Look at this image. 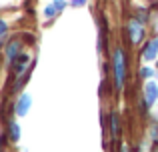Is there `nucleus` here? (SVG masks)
<instances>
[{
	"label": "nucleus",
	"mask_w": 158,
	"mask_h": 152,
	"mask_svg": "<svg viewBox=\"0 0 158 152\" xmlns=\"http://www.w3.org/2000/svg\"><path fill=\"white\" fill-rule=\"evenodd\" d=\"M156 56H158V38L150 40L148 46L144 48V60H154Z\"/></svg>",
	"instance_id": "nucleus-4"
},
{
	"label": "nucleus",
	"mask_w": 158,
	"mask_h": 152,
	"mask_svg": "<svg viewBox=\"0 0 158 152\" xmlns=\"http://www.w3.org/2000/svg\"><path fill=\"white\" fill-rule=\"evenodd\" d=\"M26 66H28V56H18V58H16V62H14V70L20 74V72H22Z\"/></svg>",
	"instance_id": "nucleus-8"
},
{
	"label": "nucleus",
	"mask_w": 158,
	"mask_h": 152,
	"mask_svg": "<svg viewBox=\"0 0 158 152\" xmlns=\"http://www.w3.org/2000/svg\"><path fill=\"white\" fill-rule=\"evenodd\" d=\"M128 30H130V40H132L134 44H138L140 40H142L144 30H142V24H140L138 20H132L130 26H128Z\"/></svg>",
	"instance_id": "nucleus-2"
},
{
	"label": "nucleus",
	"mask_w": 158,
	"mask_h": 152,
	"mask_svg": "<svg viewBox=\"0 0 158 152\" xmlns=\"http://www.w3.org/2000/svg\"><path fill=\"white\" fill-rule=\"evenodd\" d=\"M62 8H64V2H62V0H56V2H54L52 6H48L46 10H44V14H46L48 18H52V16L56 14L58 10H62Z\"/></svg>",
	"instance_id": "nucleus-6"
},
{
	"label": "nucleus",
	"mask_w": 158,
	"mask_h": 152,
	"mask_svg": "<svg viewBox=\"0 0 158 152\" xmlns=\"http://www.w3.org/2000/svg\"><path fill=\"white\" fill-rule=\"evenodd\" d=\"M20 52V44H18V40H12L10 44H8V48H6V56L8 58H16V54Z\"/></svg>",
	"instance_id": "nucleus-7"
},
{
	"label": "nucleus",
	"mask_w": 158,
	"mask_h": 152,
	"mask_svg": "<svg viewBox=\"0 0 158 152\" xmlns=\"http://www.w3.org/2000/svg\"><path fill=\"white\" fill-rule=\"evenodd\" d=\"M156 28H158V26H156Z\"/></svg>",
	"instance_id": "nucleus-14"
},
{
	"label": "nucleus",
	"mask_w": 158,
	"mask_h": 152,
	"mask_svg": "<svg viewBox=\"0 0 158 152\" xmlns=\"http://www.w3.org/2000/svg\"><path fill=\"white\" fill-rule=\"evenodd\" d=\"M4 32H6V24H4V22H2V20H0V36H2V34H4Z\"/></svg>",
	"instance_id": "nucleus-12"
},
{
	"label": "nucleus",
	"mask_w": 158,
	"mask_h": 152,
	"mask_svg": "<svg viewBox=\"0 0 158 152\" xmlns=\"http://www.w3.org/2000/svg\"><path fill=\"white\" fill-rule=\"evenodd\" d=\"M74 6H82V4H86V0H74Z\"/></svg>",
	"instance_id": "nucleus-13"
},
{
	"label": "nucleus",
	"mask_w": 158,
	"mask_h": 152,
	"mask_svg": "<svg viewBox=\"0 0 158 152\" xmlns=\"http://www.w3.org/2000/svg\"><path fill=\"white\" fill-rule=\"evenodd\" d=\"M140 74H142V76H152V70H150V68H142V70H140Z\"/></svg>",
	"instance_id": "nucleus-11"
},
{
	"label": "nucleus",
	"mask_w": 158,
	"mask_h": 152,
	"mask_svg": "<svg viewBox=\"0 0 158 152\" xmlns=\"http://www.w3.org/2000/svg\"><path fill=\"white\" fill-rule=\"evenodd\" d=\"M112 134H114V136L120 134V120H118L116 114H112Z\"/></svg>",
	"instance_id": "nucleus-9"
},
{
	"label": "nucleus",
	"mask_w": 158,
	"mask_h": 152,
	"mask_svg": "<svg viewBox=\"0 0 158 152\" xmlns=\"http://www.w3.org/2000/svg\"><path fill=\"white\" fill-rule=\"evenodd\" d=\"M124 70H126V66H124V52L118 48L114 52V74H116L114 84H116V90H120L124 84Z\"/></svg>",
	"instance_id": "nucleus-1"
},
{
	"label": "nucleus",
	"mask_w": 158,
	"mask_h": 152,
	"mask_svg": "<svg viewBox=\"0 0 158 152\" xmlns=\"http://www.w3.org/2000/svg\"><path fill=\"white\" fill-rule=\"evenodd\" d=\"M30 104H32L30 94H22V96H20V100H18V104H16V112H18L20 116H24V114L28 112V108H30Z\"/></svg>",
	"instance_id": "nucleus-3"
},
{
	"label": "nucleus",
	"mask_w": 158,
	"mask_h": 152,
	"mask_svg": "<svg viewBox=\"0 0 158 152\" xmlns=\"http://www.w3.org/2000/svg\"><path fill=\"white\" fill-rule=\"evenodd\" d=\"M10 136H12V140H18V138H20V130H18V124H14V122L10 124Z\"/></svg>",
	"instance_id": "nucleus-10"
},
{
	"label": "nucleus",
	"mask_w": 158,
	"mask_h": 152,
	"mask_svg": "<svg viewBox=\"0 0 158 152\" xmlns=\"http://www.w3.org/2000/svg\"><path fill=\"white\" fill-rule=\"evenodd\" d=\"M144 92H146V104L150 106L152 102L156 100V96H158V88H156V84H154V82H148L146 88H144Z\"/></svg>",
	"instance_id": "nucleus-5"
}]
</instances>
